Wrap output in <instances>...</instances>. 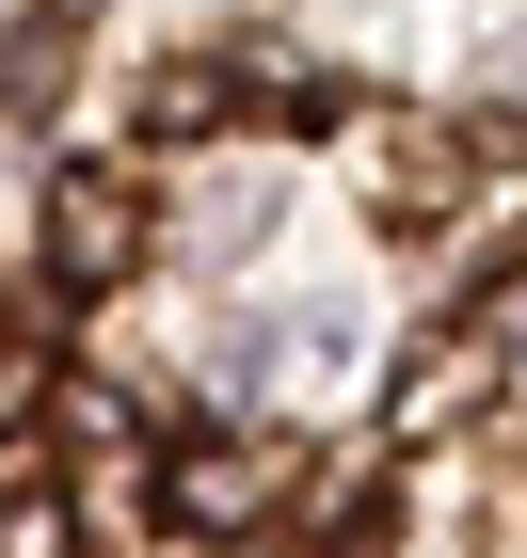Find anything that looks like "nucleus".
<instances>
[{
  "label": "nucleus",
  "mask_w": 527,
  "mask_h": 558,
  "mask_svg": "<svg viewBox=\"0 0 527 558\" xmlns=\"http://www.w3.org/2000/svg\"><path fill=\"white\" fill-rule=\"evenodd\" d=\"M129 256H144V208L112 192V175H64V192H48V271H81V288H112Z\"/></svg>",
  "instance_id": "nucleus-1"
},
{
  "label": "nucleus",
  "mask_w": 527,
  "mask_h": 558,
  "mask_svg": "<svg viewBox=\"0 0 527 558\" xmlns=\"http://www.w3.org/2000/svg\"><path fill=\"white\" fill-rule=\"evenodd\" d=\"M64 81H81V33H64V0H48V16H16V48H0V112H48Z\"/></svg>",
  "instance_id": "nucleus-2"
},
{
  "label": "nucleus",
  "mask_w": 527,
  "mask_h": 558,
  "mask_svg": "<svg viewBox=\"0 0 527 558\" xmlns=\"http://www.w3.org/2000/svg\"><path fill=\"white\" fill-rule=\"evenodd\" d=\"M256 495H272V447H224V463H176V511H192V526H240Z\"/></svg>",
  "instance_id": "nucleus-3"
},
{
  "label": "nucleus",
  "mask_w": 527,
  "mask_h": 558,
  "mask_svg": "<svg viewBox=\"0 0 527 558\" xmlns=\"http://www.w3.org/2000/svg\"><path fill=\"white\" fill-rule=\"evenodd\" d=\"M0 558H81V511H64V495H16V511H0Z\"/></svg>",
  "instance_id": "nucleus-4"
},
{
  "label": "nucleus",
  "mask_w": 527,
  "mask_h": 558,
  "mask_svg": "<svg viewBox=\"0 0 527 558\" xmlns=\"http://www.w3.org/2000/svg\"><path fill=\"white\" fill-rule=\"evenodd\" d=\"M33 399H48V367H33V351H0V430L33 415Z\"/></svg>",
  "instance_id": "nucleus-5"
}]
</instances>
